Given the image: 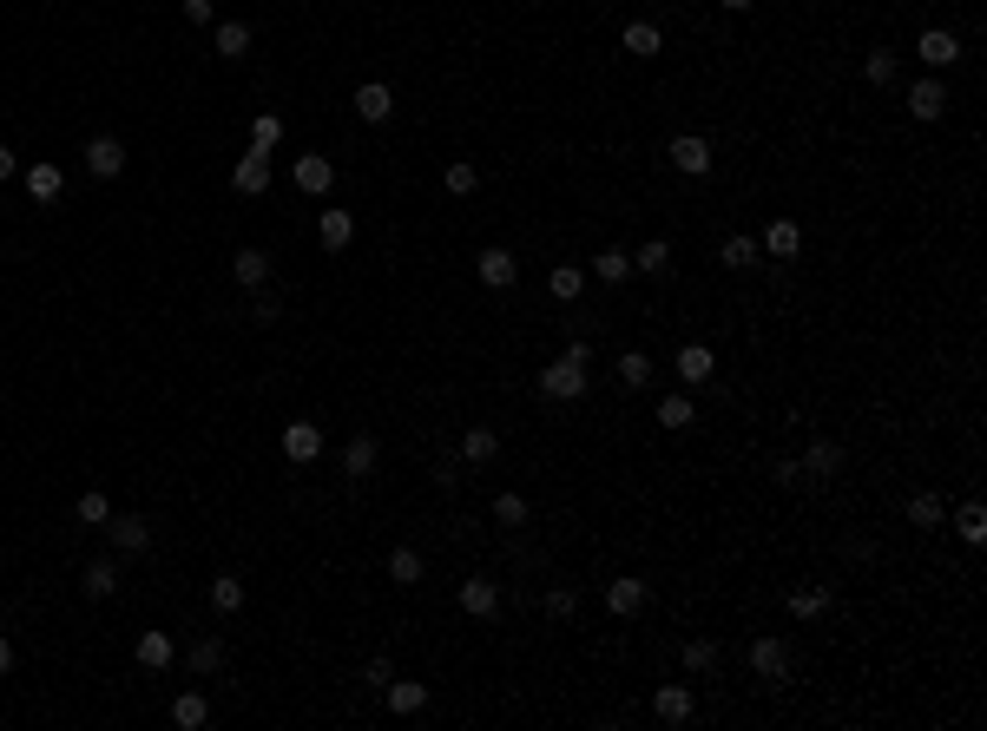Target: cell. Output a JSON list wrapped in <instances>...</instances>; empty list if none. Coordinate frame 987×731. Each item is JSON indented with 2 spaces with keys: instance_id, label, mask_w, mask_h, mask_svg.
Masks as SVG:
<instances>
[{
  "instance_id": "4316f807",
  "label": "cell",
  "mask_w": 987,
  "mask_h": 731,
  "mask_svg": "<svg viewBox=\"0 0 987 731\" xmlns=\"http://www.w3.org/2000/svg\"><path fill=\"white\" fill-rule=\"evenodd\" d=\"M172 725L178 731H204L211 725V699H204V692H185V699L172 705Z\"/></svg>"
},
{
  "instance_id": "bcb514c9",
  "label": "cell",
  "mask_w": 987,
  "mask_h": 731,
  "mask_svg": "<svg viewBox=\"0 0 987 731\" xmlns=\"http://www.w3.org/2000/svg\"><path fill=\"white\" fill-rule=\"evenodd\" d=\"M718 666V646L711 639H685V672H711Z\"/></svg>"
},
{
  "instance_id": "7402d4cb",
  "label": "cell",
  "mask_w": 987,
  "mask_h": 731,
  "mask_svg": "<svg viewBox=\"0 0 987 731\" xmlns=\"http://www.w3.org/2000/svg\"><path fill=\"white\" fill-rule=\"evenodd\" d=\"M619 40H626L632 60H652V53H665V33H658L652 20H626V33H619Z\"/></svg>"
},
{
  "instance_id": "f5cc1de1",
  "label": "cell",
  "mask_w": 987,
  "mask_h": 731,
  "mask_svg": "<svg viewBox=\"0 0 987 731\" xmlns=\"http://www.w3.org/2000/svg\"><path fill=\"white\" fill-rule=\"evenodd\" d=\"M718 7H724V14H751L757 0H718Z\"/></svg>"
},
{
  "instance_id": "484cf974",
  "label": "cell",
  "mask_w": 987,
  "mask_h": 731,
  "mask_svg": "<svg viewBox=\"0 0 987 731\" xmlns=\"http://www.w3.org/2000/svg\"><path fill=\"white\" fill-rule=\"evenodd\" d=\"M172 659H178L172 633H139V666H145V672H165Z\"/></svg>"
},
{
  "instance_id": "c3c4849f",
  "label": "cell",
  "mask_w": 987,
  "mask_h": 731,
  "mask_svg": "<svg viewBox=\"0 0 987 731\" xmlns=\"http://www.w3.org/2000/svg\"><path fill=\"white\" fill-rule=\"evenodd\" d=\"M547 613H553V620H573V613H580V593L553 587V593H547Z\"/></svg>"
},
{
  "instance_id": "cb8c5ba5",
  "label": "cell",
  "mask_w": 987,
  "mask_h": 731,
  "mask_svg": "<svg viewBox=\"0 0 987 731\" xmlns=\"http://www.w3.org/2000/svg\"><path fill=\"white\" fill-rule=\"evenodd\" d=\"M211 47H218V60H244V53H251V27H244V20H218Z\"/></svg>"
},
{
  "instance_id": "d6a6232c",
  "label": "cell",
  "mask_w": 987,
  "mask_h": 731,
  "mask_svg": "<svg viewBox=\"0 0 987 731\" xmlns=\"http://www.w3.org/2000/svg\"><path fill=\"white\" fill-rule=\"evenodd\" d=\"M593 277H599V284H626V277H632V257L612 244V251H599V257H593Z\"/></svg>"
},
{
  "instance_id": "8992f818",
  "label": "cell",
  "mask_w": 987,
  "mask_h": 731,
  "mask_svg": "<svg viewBox=\"0 0 987 731\" xmlns=\"http://www.w3.org/2000/svg\"><path fill=\"white\" fill-rule=\"evenodd\" d=\"M106 541L119 547V554H145V547H152V521H139V514H112Z\"/></svg>"
},
{
  "instance_id": "1f68e13d",
  "label": "cell",
  "mask_w": 987,
  "mask_h": 731,
  "mask_svg": "<svg viewBox=\"0 0 987 731\" xmlns=\"http://www.w3.org/2000/svg\"><path fill=\"white\" fill-rule=\"evenodd\" d=\"M941 521H948L941 494H909V527H941Z\"/></svg>"
},
{
  "instance_id": "f6af8a7d",
  "label": "cell",
  "mask_w": 987,
  "mask_h": 731,
  "mask_svg": "<svg viewBox=\"0 0 987 731\" xmlns=\"http://www.w3.org/2000/svg\"><path fill=\"white\" fill-rule=\"evenodd\" d=\"M79 521H86V527H106L112 521V501H106V494H79Z\"/></svg>"
},
{
  "instance_id": "f546056e",
  "label": "cell",
  "mask_w": 987,
  "mask_h": 731,
  "mask_svg": "<svg viewBox=\"0 0 987 731\" xmlns=\"http://www.w3.org/2000/svg\"><path fill=\"white\" fill-rule=\"evenodd\" d=\"M955 534H961L968 547L987 541V508H981V501H961V508H955Z\"/></svg>"
},
{
  "instance_id": "60d3db41",
  "label": "cell",
  "mask_w": 987,
  "mask_h": 731,
  "mask_svg": "<svg viewBox=\"0 0 987 731\" xmlns=\"http://www.w3.org/2000/svg\"><path fill=\"white\" fill-rule=\"evenodd\" d=\"M251 145H257V152H277V145H283V119H277V112H257V119H251Z\"/></svg>"
},
{
  "instance_id": "816d5d0a",
  "label": "cell",
  "mask_w": 987,
  "mask_h": 731,
  "mask_svg": "<svg viewBox=\"0 0 987 731\" xmlns=\"http://www.w3.org/2000/svg\"><path fill=\"white\" fill-rule=\"evenodd\" d=\"M14 172H20V152H14V145H0V185H7Z\"/></svg>"
},
{
  "instance_id": "44dd1931",
  "label": "cell",
  "mask_w": 987,
  "mask_h": 731,
  "mask_svg": "<svg viewBox=\"0 0 987 731\" xmlns=\"http://www.w3.org/2000/svg\"><path fill=\"white\" fill-rule=\"evenodd\" d=\"M494 455H501V435L487 429V422H474V429L461 435V461H468V468H487Z\"/></svg>"
},
{
  "instance_id": "b9f144b4",
  "label": "cell",
  "mask_w": 987,
  "mask_h": 731,
  "mask_svg": "<svg viewBox=\"0 0 987 731\" xmlns=\"http://www.w3.org/2000/svg\"><path fill=\"white\" fill-rule=\"evenodd\" d=\"M494 521L501 527H527V494H494Z\"/></svg>"
},
{
  "instance_id": "ee69618b",
  "label": "cell",
  "mask_w": 987,
  "mask_h": 731,
  "mask_svg": "<svg viewBox=\"0 0 987 731\" xmlns=\"http://www.w3.org/2000/svg\"><path fill=\"white\" fill-rule=\"evenodd\" d=\"M441 185L455 191V198H468V191H474V185H481V172H474V165H468V159H455V165H448V172H441Z\"/></svg>"
},
{
  "instance_id": "52a82bcc",
  "label": "cell",
  "mask_w": 987,
  "mask_h": 731,
  "mask_svg": "<svg viewBox=\"0 0 987 731\" xmlns=\"http://www.w3.org/2000/svg\"><path fill=\"white\" fill-rule=\"evenodd\" d=\"M283 455L297 461V468H310V461L323 455V422H290V429H283Z\"/></svg>"
},
{
  "instance_id": "2e32d148",
  "label": "cell",
  "mask_w": 987,
  "mask_h": 731,
  "mask_svg": "<svg viewBox=\"0 0 987 731\" xmlns=\"http://www.w3.org/2000/svg\"><path fill=\"white\" fill-rule=\"evenodd\" d=\"M60 191H66V172H60V165H53V159L27 165V198H33V205H53Z\"/></svg>"
},
{
  "instance_id": "ba28073f",
  "label": "cell",
  "mask_w": 987,
  "mask_h": 731,
  "mask_svg": "<svg viewBox=\"0 0 987 731\" xmlns=\"http://www.w3.org/2000/svg\"><path fill=\"white\" fill-rule=\"evenodd\" d=\"M915 53H922L928 73H941V66H955V60H961V40H955L948 27H928L922 40H915Z\"/></svg>"
},
{
  "instance_id": "277c9868",
  "label": "cell",
  "mask_w": 987,
  "mask_h": 731,
  "mask_svg": "<svg viewBox=\"0 0 987 731\" xmlns=\"http://www.w3.org/2000/svg\"><path fill=\"white\" fill-rule=\"evenodd\" d=\"M751 672H757V679H790V646L777 633L751 639Z\"/></svg>"
},
{
  "instance_id": "f35d334b",
  "label": "cell",
  "mask_w": 987,
  "mask_h": 731,
  "mask_svg": "<svg viewBox=\"0 0 987 731\" xmlns=\"http://www.w3.org/2000/svg\"><path fill=\"white\" fill-rule=\"evenodd\" d=\"M185 659H191V672H204V679H211V672L224 666V639H218V633H211V639H198V646H191Z\"/></svg>"
},
{
  "instance_id": "ac0fdd59",
  "label": "cell",
  "mask_w": 987,
  "mask_h": 731,
  "mask_svg": "<svg viewBox=\"0 0 987 731\" xmlns=\"http://www.w3.org/2000/svg\"><path fill=\"white\" fill-rule=\"evenodd\" d=\"M349 238H356V218H349V211H316V244H323V251H349Z\"/></svg>"
},
{
  "instance_id": "d4e9b609",
  "label": "cell",
  "mask_w": 987,
  "mask_h": 731,
  "mask_svg": "<svg viewBox=\"0 0 987 731\" xmlns=\"http://www.w3.org/2000/svg\"><path fill=\"white\" fill-rule=\"evenodd\" d=\"M626 257H632V271H639V277H665V264H672V244H665V238H645L639 251H626Z\"/></svg>"
},
{
  "instance_id": "4dcf8cb0",
  "label": "cell",
  "mask_w": 987,
  "mask_h": 731,
  "mask_svg": "<svg viewBox=\"0 0 987 731\" xmlns=\"http://www.w3.org/2000/svg\"><path fill=\"white\" fill-rule=\"evenodd\" d=\"M547 290H553V297H560V303H573V297H580V290H586V264H553Z\"/></svg>"
},
{
  "instance_id": "db71d44e",
  "label": "cell",
  "mask_w": 987,
  "mask_h": 731,
  "mask_svg": "<svg viewBox=\"0 0 987 731\" xmlns=\"http://www.w3.org/2000/svg\"><path fill=\"white\" fill-rule=\"evenodd\" d=\"M0 672H14V646H7V633H0Z\"/></svg>"
},
{
  "instance_id": "74e56055",
  "label": "cell",
  "mask_w": 987,
  "mask_h": 731,
  "mask_svg": "<svg viewBox=\"0 0 987 731\" xmlns=\"http://www.w3.org/2000/svg\"><path fill=\"white\" fill-rule=\"evenodd\" d=\"M389 580L395 587H415V580H422V554H415V547H395L389 554Z\"/></svg>"
},
{
  "instance_id": "30bf717a",
  "label": "cell",
  "mask_w": 987,
  "mask_h": 731,
  "mask_svg": "<svg viewBox=\"0 0 987 731\" xmlns=\"http://www.w3.org/2000/svg\"><path fill=\"white\" fill-rule=\"evenodd\" d=\"M290 178H297V191H310V198H323V191L336 185V165H329L323 152H303V159L290 165Z\"/></svg>"
},
{
  "instance_id": "d6986e66",
  "label": "cell",
  "mask_w": 987,
  "mask_h": 731,
  "mask_svg": "<svg viewBox=\"0 0 987 731\" xmlns=\"http://www.w3.org/2000/svg\"><path fill=\"white\" fill-rule=\"evenodd\" d=\"M645 600H652V587H645V580H612V587H606V606L619 613V620L645 613Z\"/></svg>"
},
{
  "instance_id": "6da1fadb",
  "label": "cell",
  "mask_w": 987,
  "mask_h": 731,
  "mask_svg": "<svg viewBox=\"0 0 987 731\" xmlns=\"http://www.w3.org/2000/svg\"><path fill=\"white\" fill-rule=\"evenodd\" d=\"M586 382H593V350H586V343H566V350L540 369V396L573 402V396H586Z\"/></svg>"
},
{
  "instance_id": "8d00e7d4",
  "label": "cell",
  "mask_w": 987,
  "mask_h": 731,
  "mask_svg": "<svg viewBox=\"0 0 987 731\" xmlns=\"http://www.w3.org/2000/svg\"><path fill=\"white\" fill-rule=\"evenodd\" d=\"M843 468V448L836 442H810V455H803V475H836Z\"/></svg>"
},
{
  "instance_id": "603a6c76",
  "label": "cell",
  "mask_w": 987,
  "mask_h": 731,
  "mask_svg": "<svg viewBox=\"0 0 987 731\" xmlns=\"http://www.w3.org/2000/svg\"><path fill=\"white\" fill-rule=\"evenodd\" d=\"M757 251H770V257H784V264H790V257L803 251V231H797V218H777V224L764 231V244H757Z\"/></svg>"
},
{
  "instance_id": "83f0119b",
  "label": "cell",
  "mask_w": 987,
  "mask_h": 731,
  "mask_svg": "<svg viewBox=\"0 0 987 731\" xmlns=\"http://www.w3.org/2000/svg\"><path fill=\"white\" fill-rule=\"evenodd\" d=\"M79 593H86V600H112V593H119V567H112V560H93L86 580H79Z\"/></svg>"
},
{
  "instance_id": "8fae6325",
  "label": "cell",
  "mask_w": 987,
  "mask_h": 731,
  "mask_svg": "<svg viewBox=\"0 0 987 731\" xmlns=\"http://www.w3.org/2000/svg\"><path fill=\"white\" fill-rule=\"evenodd\" d=\"M86 172H93V178H119V172H126V145L106 139V132L86 139Z\"/></svg>"
},
{
  "instance_id": "d590c367",
  "label": "cell",
  "mask_w": 987,
  "mask_h": 731,
  "mask_svg": "<svg viewBox=\"0 0 987 731\" xmlns=\"http://www.w3.org/2000/svg\"><path fill=\"white\" fill-rule=\"evenodd\" d=\"M658 422H665V429H691V422H698V409H691V396H685V389L658 402Z\"/></svg>"
},
{
  "instance_id": "f907efd6",
  "label": "cell",
  "mask_w": 987,
  "mask_h": 731,
  "mask_svg": "<svg viewBox=\"0 0 987 731\" xmlns=\"http://www.w3.org/2000/svg\"><path fill=\"white\" fill-rule=\"evenodd\" d=\"M185 20L191 27H211V0H185Z\"/></svg>"
},
{
  "instance_id": "3957f363",
  "label": "cell",
  "mask_w": 987,
  "mask_h": 731,
  "mask_svg": "<svg viewBox=\"0 0 987 731\" xmlns=\"http://www.w3.org/2000/svg\"><path fill=\"white\" fill-rule=\"evenodd\" d=\"M474 277H481L487 290H507V284L520 277V257H514V251H501V244H487V251L474 257Z\"/></svg>"
},
{
  "instance_id": "681fc988",
  "label": "cell",
  "mask_w": 987,
  "mask_h": 731,
  "mask_svg": "<svg viewBox=\"0 0 987 731\" xmlns=\"http://www.w3.org/2000/svg\"><path fill=\"white\" fill-rule=\"evenodd\" d=\"M389 679H395V666H389V659H369V666H362V685H376V692H382Z\"/></svg>"
},
{
  "instance_id": "7dc6e473",
  "label": "cell",
  "mask_w": 987,
  "mask_h": 731,
  "mask_svg": "<svg viewBox=\"0 0 987 731\" xmlns=\"http://www.w3.org/2000/svg\"><path fill=\"white\" fill-rule=\"evenodd\" d=\"M862 73H869V86H889V80H895V53H889V47H876L869 60H862Z\"/></svg>"
},
{
  "instance_id": "ab89813d",
  "label": "cell",
  "mask_w": 987,
  "mask_h": 731,
  "mask_svg": "<svg viewBox=\"0 0 987 731\" xmlns=\"http://www.w3.org/2000/svg\"><path fill=\"white\" fill-rule=\"evenodd\" d=\"M211 606H218V613H237V606H244V580H237V573H218V580H211Z\"/></svg>"
},
{
  "instance_id": "9c48e42d",
  "label": "cell",
  "mask_w": 987,
  "mask_h": 731,
  "mask_svg": "<svg viewBox=\"0 0 987 731\" xmlns=\"http://www.w3.org/2000/svg\"><path fill=\"white\" fill-rule=\"evenodd\" d=\"M909 112L922 119V126H935L941 112H948V86H941L935 73H928V80H915V86H909Z\"/></svg>"
},
{
  "instance_id": "e0dca14e",
  "label": "cell",
  "mask_w": 987,
  "mask_h": 731,
  "mask_svg": "<svg viewBox=\"0 0 987 731\" xmlns=\"http://www.w3.org/2000/svg\"><path fill=\"white\" fill-rule=\"evenodd\" d=\"M389 112H395V93H389L382 80H362V86H356V119H369V126H382Z\"/></svg>"
},
{
  "instance_id": "7a4b0ae2",
  "label": "cell",
  "mask_w": 987,
  "mask_h": 731,
  "mask_svg": "<svg viewBox=\"0 0 987 731\" xmlns=\"http://www.w3.org/2000/svg\"><path fill=\"white\" fill-rule=\"evenodd\" d=\"M665 159H672L685 178H705V172H711V145L698 139V132H678V139L665 145Z\"/></svg>"
},
{
  "instance_id": "4fadbf2b",
  "label": "cell",
  "mask_w": 987,
  "mask_h": 731,
  "mask_svg": "<svg viewBox=\"0 0 987 731\" xmlns=\"http://www.w3.org/2000/svg\"><path fill=\"white\" fill-rule=\"evenodd\" d=\"M652 712L665 718V725H685V718L698 712V699H691V685H658V692H652Z\"/></svg>"
},
{
  "instance_id": "5b68a950",
  "label": "cell",
  "mask_w": 987,
  "mask_h": 731,
  "mask_svg": "<svg viewBox=\"0 0 987 731\" xmlns=\"http://www.w3.org/2000/svg\"><path fill=\"white\" fill-rule=\"evenodd\" d=\"M231 185L244 191V198H264V191H270V152H257V145H251V152L231 165Z\"/></svg>"
},
{
  "instance_id": "836d02e7",
  "label": "cell",
  "mask_w": 987,
  "mask_h": 731,
  "mask_svg": "<svg viewBox=\"0 0 987 731\" xmlns=\"http://www.w3.org/2000/svg\"><path fill=\"white\" fill-rule=\"evenodd\" d=\"M369 468H376V435H356V442L343 448V475H369Z\"/></svg>"
},
{
  "instance_id": "f1b7e54d",
  "label": "cell",
  "mask_w": 987,
  "mask_h": 731,
  "mask_svg": "<svg viewBox=\"0 0 987 731\" xmlns=\"http://www.w3.org/2000/svg\"><path fill=\"white\" fill-rule=\"evenodd\" d=\"M645 382H652V356H645V350H626V356H619V389H626V396H639Z\"/></svg>"
},
{
  "instance_id": "7c38bea8",
  "label": "cell",
  "mask_w": 987,
  "mask_h": 731,
  "mask_svg": "<svg viewBox=\"0 0 987 731\" xmlns=\"http://www.w3.org/2000/svg\"><path fill=\"white\" fill-rule=\"evenodd\" d=\"M461 613L468 620H494L501 613V587L494 580H461Z\"/></svg>"
},
{
  "instance_id": "e575fe53",
  "label": "cell",
  "mask_w": 987,
  "mask_h": 731,
  "mask_svg": "<svg viewBox=\"0 0 987 731\" xmlns=\"http://www.w3.org/2000/svg\"><path fill=\"white\" fill-rule=\"evenodd\" d=\"M718 264H731V271H744V264H757V238H744V231H731V238L718 244Z\"/></svg>"
},
{
  "instance_id": "9a60e30c",
  "label": "cell",
  "mask_w": 987,
  "mask_h": 731,
  "mask_svg": "<svg viewBox=\"0 0 987 731\" xmlns=\"http://www.w3.org/2000/svg\"><path fill=\"white\" fill-rule=\"evenodd\" d=\"M382 699H389L395 718H415V712L428 705V685H422V679H389V685H382Z\"/></svg>"
},
{
  "instance_id": "7bdbcfd3",
  "label": "cell",
  "mask_w": 987,
  "mask_h": 731,
  "mask_svg": "<svg viewBox=\"0 0 987 731\" xmlns=\"http://www.w3.org/2000/svg\"><path fill=\"white\" fill-rule=\"evenodd\" d=\"M823 606H830V593H823V587H797V593H790V613H797V620H816Z\"/></svg>"
},
{
  "instance_id": "ffe728a7",
  "label": "cell",
  "mask_w": 987,
  "mask_h": 731,
  "mask_svg": "<svg viewBox=\"0 0 987 731\" xmlns=\"http://www.w3.org/2000/svg\"><path fill=\"white\" fill-rule=\"evenodd\" d=\"M231 277H237L244 290H264V284H270V257L257 251V244H244V251L231 257Z\"/></svg>"
},
{
  "instance_id": "5bb4252c",
  "label": "cell",
  "mask_w": 987,
  "mask_h": 731,
  "mask_svg": "<svg viewBox=\"0 0 987 731\" xmlns=\"http://www.w3.org/2000/svg\"><path fill=\"white\" fill-rule=\"evenodd\" d=\"M711 369H718V356H711L705 343H678V382H685V389L711 382Z\"/></svg>"
}]
</instances>
